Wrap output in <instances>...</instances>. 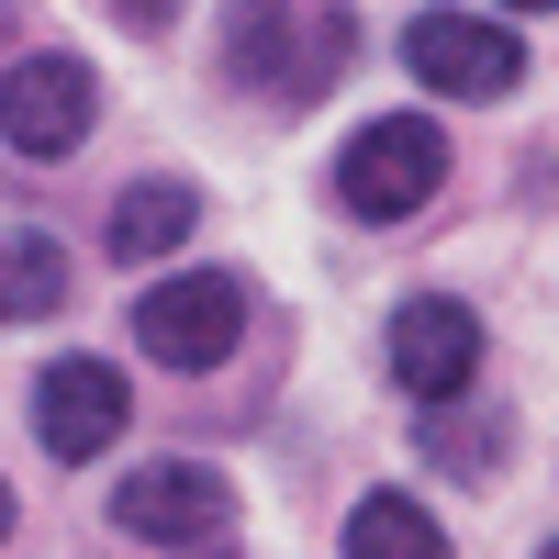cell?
Returning <instances> with one entry per match:
<instances>
[{"label":"cell","mask_w":559,"mask_h":559,"mask_svg":"<svg viewBox=\"0 0 559 559\" xmlns=\"http://www.w3.org/2000/svg\"><path fill=\"white\" fill-rule=\"evenodd\" d=\"M448 191V134L426 112H381V123H358L347 134V157H336V202L358 224H403V213H426Z\"/></svg>","instance_id":"1"},{"label":"cell","mask_w":559,"mask_h":559,"mask_svg":"<svg viewBox=\"0 0 559 559\" xmlns=\"http://www.w3.org/2000/svg\"><path fill=\"white\" fill-rule=\"evenodd\" d=\"M236 336H247V280H224V269H179L134 302V347L157 369H191V381L236 358Z\"/></svg>","instance_id":"2"},{"label":"cell","mask_w":559,"mask_h":559,"mask_svg":"<svg viewBox=\"0 0 559 559\" xmlns=\"http://www.w3.org/2000/svg\"><path fill=\"white\" fill-rule=\"evenodd\" d=\"M403 68L437 90V102H503V90L526 79V45L481 23V12H414L403 23Z\"/></svg>","instance_id":"3"},{"label":"cell","mask_w":559,"mask_h":559,"mask_svg":"<svg viewBox=\"0 0 559 559\" xmlns=\"http://www.w3.org/2000/svg\"><path fill=\"white\" fill-rule=\"evenodd\" d=\"M112 526L157 537V548H202V537L236 526V492H224V471H202V459H146V471L112 481Z\"/></svg>","instance_id":"4"},{"label":"cell","mask_w":559,"mask_h":559,"mask_svg":"<svg viewBox=\"0 0 559 559\" xmlns=\"http://www.w3.org/2000/svg\"><path fill=\"white\" fill-rule=\"evenodd\" d=\"M90 123H102L90 57H23L12 79H0V134H12V157H68Z\"/></svg>","instance_id":"5"},{"label":"cell","mask_w":559,"mask_h":559,"mask_svg":"<svg viewBox=\"0 0 559 559\" xmlns=\"http://www.w3.org/2000/svg\"><path fill=\"white\" fill-rule=\"evenodd\" d=\"M123 414H134V392H123L112 358H57L34 381V437H45V459H68V471H90V459L123 437Z\"/></svg>","instance_id":"6"},{"label":"cell","mask_w":559,"mask_h":559,"mask_svg":"<svg viewBox=\"0 0 559 559\" xmlns=\"http://www.w3.org/2000/svg\"><path fill=\"white\" fill-rule=\"evenodd\" d=\"M471 369H481V313L471 302H448V292H414L392 313V381L414 403H448V392H471Z\"/></svg>","instance_id":"7"},{"label":"cell","mask_w":559,"mask_h":559,"mask_svg":"<svg viewBox=\"0 0 559 559\" xmlns=\"http://www.w3.org/2000/svg\"><path fill=\"white\" fill-rule=\"evenodd\" d=\"M191 224H202V191H191V179H134V191H112V213H102V247L134 269V258H168Z\"/></svg>","instance_id":"8"},{"label":"cell","mask_w":559,"mask_h":559,"mask_svg":"<svg viewBox=\"0 0 559 559\" xmlns=\"http://www.w3.org/2000/svg\"><path fill=\"white\" fill-rule=\"evenodd\" d=\"M347 559H448V537H437V515L414 492H369L358 515H347V537H336Z\"/></svg>","instance_id":"9"},{"label":"cell","mask_w":559,"mask_h":559,"mask_svg":"<svg viewBox=\"0 0 559 559\" xmlns=\"http://www.w3.org/2000/svg\"><path fill=\"white\" fill-rule=\"evenodd\" d=\"M68 302V258L45 236H0V324H34Z\"/></svg>","instance_id":"10"},{"label":"cell","mask_w":559,"mask_h":559,"mask_svg":"<svg viewBox=\"0 0 559 559\" xmlns=\"http://www.w3.org/2000/svg\"><path fill=\"white\" fill-rule=\"evenodd\" d=\"M112 12H123L134 34H168V23H179V0H112Z\"/></svg>","instance_id":"11"},{"label":"cell","mask_w":559,"mask_h":559,"mask_svg":"<svg viewBox=\"0 0 559 559\" xmlns=\"http://www.w3.org/2000/svg\"><path fill=\"white\" fill-rule=\"evenodd\" d=\"M503 12H559V0H503Z\"/></svg>","instance_id":"12"},{"label":"cell","mask_w":559,"mask_h":559,"mask_svg":"<svg viewBox=\"0 0 559 559\" xmlns=\"http://www.w3.org/2000/svg\"><path fill=\"white\" fill-rule=\"evenodd\" d=\"M0 537H12V492H0Z\"/></svg>","instance_id":"13"},{"label":"cell","mask_w":559,"mask_h":559,"mask_svg":"<svg viewBox=\"0 0 559 559\" xmlns=\"http://www.w3.org/2000/svg\"><path fill=\"white\" fill-rule=\"evenodd\" d=\"M548 559H559V548H548Z\"/></svg>","instance_id":"14"}]
</instances>
